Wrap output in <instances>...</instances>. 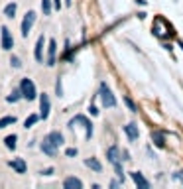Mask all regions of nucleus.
I'll return each instance as SVG.
<instances>
[{"instance_id": "nucleus-1", "label": "nucleus", "mask_w": 183, "mask_h": 189, "mask_svg": "<svg viewBox=\"0 0 183 189\" xmlns=\"http://www.w3.org/2000/svg\"><path fill=\"white\" fill-rule=\"evenodd\" d=\"M98 96H101V103H102V107H105V108L116 107V96H114V93L109 89V85H106L105 81L98 85Z\"/></svg>"}, {"instance_id": "nucleus-2", "label": "nucleus", "mask_w": 183, "mask_h": 189, "mask_svg": "<svg viewBox=\"0 0 183 189\" xmlns=\"http://www.w3.org/2000/svg\"><path fill=\"white\" fill-rule=\"evenodd\" d=\"M20 89H22V95H24V99L26 100H34L36 96H37V91H36V85H34V81L32 79H22V83H20Z\"/></svg>"}, {"instance_id": "nucleus-3", "label": "nucleus", "mask_w": 183, "mask_h": 189, "mask_svg": "<svg viewBox=\"0 0 183 189\" xmlns=\"http://www.w3.org/2000/svg\"><path fill=\"white\" fill-rule=\"evenodd\" d=\"M36 18H37V14H36L34 10H30L26 16H24V20H22V36H24V37H28V33H30L32 26H34Z\"/></svg>"}, {"instance_id": "nucleus-4", "label": "nucleus", "mask_w": 183, "mask_h": 189, "mask_svg": "<svg viewBox=\"0 0 183 189\" xmlns=\"http://www.w3.org/2000/svg\"><path fill=\"white\" fill-rule=\"evenodd\" d=\"M75 122H79V124H83L85 126V130H87V140H89L91 136H93V124H91V120L87 118V116H83V114H77L75 118L69 120V126H73Z\"/></svg>"}, {"instance_id": "nucleus-5", "label": "nucleus", "mask_w": 183, "mask_h": 189, "mask_svg": "<svg viewBox=\"0 0 183 189\" xmlns=\"http://www.w3.org/2000/svg\"><path fill=\"white\" fill-rule=\"evenodd\" d=\"M40 116H41V118H47V116H49V110H51V103H49V96L47 95H40Z\"/></svg>"}, {"instance_id": "nucleus-6", "label": "nucleus", "mask_w": 183, "mask_h": 189, "mask_svg": "<svg viewBox=\"0 0 183 189\" xmlns=\"http://www.w3.org/2000/svg\"><path fill=\"white\" fill-rule=\"evenodd\" d=\"M124 134H126V138L130 142H136L140 138V130H138V124L136 122H128L124 126Z\"/></svg>"}, {"instance_id": "nucleus-7", "label": "nucleus", "mask_w": 183, "mask_h": 189, "mask_svg": "<svg viewBox=\"0 0 183 189\" xmlns=\"http://www.w3.org/2000/svg\"><path fill=\"white\" fill-rule=\"evenodd\" d=\"M57 148H59V146H57V144H53V142L49 140L47 136L43 138V142H41V152H43L45 156L53 158V156H55V154H57Z\"/></svg>"}, {"instance_id": "nucleus-8", "label": "nucleus", "mask_w": 183, "mask_h": 189, "mask_svg": "<svg viewBox=\"0 0 183 189\" xmlns=\"http://www.w3.org/2000/svg\"><path fill=\"white\" fill-rule=\"evenodd\" d=\"M2 49H6V51H10L12 47H14V37H12L10 30H8L6 26H2Z\"/></svg>"}, {"instance_id": "nucleus-9", "label": "nucleus", "mask_w": 183, "mask_h": 189, "mask_svg": "<svg viewBox=\"0 0 183 189\" xmlns=\"http://www.w3.org/2000/svg\"><path fill=\"white\" fill-rule=\"evenodd\" d=\"M55 57H57V44L55 40H49V45H47V65L49 67L55 65Z\"/></svg>"}, {"instance_id": "nucleus-10", "label": "nucleus", "mask_w": 183, "mask_h": 189, "mask_svg": "<svg viewBox=\"0 0 183 189\" xmlns=\"http://www.w3.org/2000/svg\"><path fill=\"white\" fill-rule=\"evenodd\" d=\"M130 177L134 179V183H136V185H138L140 189H150V181H148L146 177H144L142 173H140V171H132Z\"/></svg>"}, {"instance_id": "nucleus-11", "label": "nucleus", "mask_w": 183, "mask_h": 189, "mask_svg": "<svg viewBox=\"0 0 183 189\" xmlns=\"http://www.w3.org/2000/svg\"><path fill=\"white\" fill-rule=\"evenodd\" d=\"M106 158H109L110 163H120V162H122V158H120V150L116 148V146H110V148L106 150Z\"/></svg>"}, {"instance_id": "nucleus-12", "label": "nucleus", "mask_w": 183, "mask_h": 189, "mask_svg": "<svg viewBox=\"0 0 183 189\" xmlns=\"http://www.w3.org/2000/svg\"><path fill=\"white\" fill-rule=\"evenodd\" d=\"M43 45H45V37L40 36V37H37V44H36V51H34V55H36L37 61H43Z\"/></svg>"}, {"instance_id": "nucleus-13", "label": "nucleus", "mask_w": 183, "mask_h": 189, "mask_svg": "<svg viewBox=\"0 0 183 189\" xmlns=\"http://www.w3.org/2000/svg\"><path fill=\"white\" fill-rule=\"evenodd\" d=\"M10 167L16 171V173H26V162H24L22 158H16L10 162Z\"/></svg>"}, {"instance_id": "nucleus-14", "label": "nucleus", "mask_w": 183, "mask_h": 189, "mask_svg": "<svg viewBox=\"0 0 183 189\" xmlns=\"http://www.w3.org/2000/svg\"><path fill=\"white\" fill-rule=\"evenodd\" d=\"M85 166L91 167L93 171H97V173H98V171H102V163L98 162V159H95V158H87L85 159Z\"/></svg>"}, {"instance_id": "nucleus-15", "label": "nucleus", "mask_w": 183, "mask_h": 189, "mask_svg": "<svg viewBox=\"0 0 183 189\" xmlns=\"http://www.w3.org/2000/svg\"><path fill=\"white\" fill-rule=\"evenodd\" d=\"M63 185L67 187V189H81L83 187V181H81V179H77V177H67L63 181Z\"/></svg>"}, {"instance_id": "nucleus-16", "label": "nucleus", "mask_w": 183, "mask_h": 189, "mask_svg": "<svg viewBox=\"0 0 183 189\" xmlns=\"http://www.w3.org/2000/svg\"><path fill=\"white\" fill-rule=\"evenodd\" d=\"M20 99H24V95H22V89H16V91H12V93L6 96V100H8V103H16V100H20Z\"/></svg>"}, {"instance_id": "nucleus-17", "label": "nucleus", "mask_w": 183, "mask_h": 189, "mask_svg": "<svg viewBox=\"0 0 183 189\" xmlns=\"http://www.w3.org/2000/svg\"><path fill=\"white\" fill-rule=\"evenodd\" d=\"M16 140H18V136H16V134L6 136V138H4V144H6V148H8V150H14V148H16Z\"/></svg>"}, {"instance_id": "nucleus-18", "label": "nucleus", "mask_w": 183, "mask_h": 189, "mask_svg": "<svg viewBox=\"0 0 183 189\" xmlns=\"http://www.w3.org/2000/svg\"><path fill=\"white\" fill-rule=\"evenodd\" d=\"M16 8H18L16 2H10L6 8H4V16H6V18H14V16H16Z\"/></svg>"}, {"instance_id": "nucleus-19", "label": "nucleus", "mask_w": 183, "mask_h": 189, "mask_svg": "<svg viewBox=\"0 0 183 189\" xmlns=\"http://www.w3.org/2000/svg\"><path fill=\"white\" fill-rule=\"evenodd\" d=\"M152 138H154V144H156L157 148H164V146H165V138L161 136L160 132H154V134H152Z\"/></svg>"}, {"instance_id": "nucleus-20", "label": "nucleus", "mask_w": 183, "mask_h": 189, "mask_svg": "<svg viewBox=\"0 0 183 189\" xmlns=\"http://www.w3.org/2000/svg\"><path fill=\"white\" fill-rule=\"evenodd\" d=\"M40 118H41L40 114H30V116L26 118V122H24V128H32V126H34V124H36Z\"/></svg>"}, {"instance_id": "nucleus-21", "label": "nucleus", "mask_w": 183, "mask_h": 189, "mask_svg": "<svg viewBox=\"0 0 183 189\" xmlns=\"http://www.w3.org/2000/svg\"><path fill=\"white\" fill-rule=\"evenodd\" d=\"M14 122H16V116H4V118H0V128H6V126Z\"/></svg>"}, {"instance_id": "nucleus-22", "label": "nucleus", "mask_w": 183, "mask_h": 189, "mask_svg": "<svg viewBox=\"0 0 183 189\" xmlns=\"http://www.w3.org/2000/svg\"><path fill=\"white\" fill-rule=\"evenodd\" d=\"M41 10H43L45 16L51 14V0H41Z\"/></svg>"}, {"instance_id": "nucleus-23", "label": "nucleus", "mask_w": 183, "mask_h": 189, "mask_svg": "<svg viewBox=\"0 0 183 189\" xmlns=\"http://www.w3.org/2000/svg\"><path fill=\"white\" fill-rule=\"evenodd\" d=\"M124 103H126V107L130 108V112H138V110H136V104H134V100H132L130 96H124Z\"/></svg>"}, {"instance_id": "nucleus-24", "label": "nucleus", "mask_w": 183, "mask_h": 189, "mask_svg": "<svg viewBox=\"0 0 183 189\" xmlns=\"http://www.w3.org/2000/svg\"><path fill=\"white\" fill-rule=\"evenodd\" d=\"M10 63H12V67H14V69H20V67H22V61H20V57H16V55L10 57Z\"/></svg>"}, {"instance_id": "nucleus-25", "label": "nucleus", "mask_w": 183, "mask_h": 189, "mask_svg": "<svg viewBox=\"0 0 183 189\" xmlns=\"http://www.w3.org/2000/svg\"><path fill=\"white\" fill-rule=\"evenodd\" d=\"M65 154H67V156H69V158H73V156H77V148H69V150H67V152H65Z\"/></svg>"}, {"instance_id": "nucleus-26", "label": "nucleus", "mask_w": 183, "mask_h": 189, "mask_svg": "<svg viewBox=\"0 0 183 189\" xmlns=\"http://www.w3.org/2000/svg\"><path fill=\"white\" fill-rule=\"evenodd\" d=\"M55 91H57V96H61V95H63V89H61V81H57V85H55Z\"/></svg>"}, {"instance_id": "nucleus-27", "label": "nucleus", "mask_w": 183, "mask_h": 189, "mask_svg": "<svg viewBox=\"0 0 183 189\" xmlns=\"http://www.w3.org/2000/svg\"><path fill=\"white\" fill-rule=\"evenodd\" d=\"M89 110H91V114H93V116H97V114H98V108L95 107V104H91V107H89Z\"/></svg>"}, {"instance_id": "nucleus-28", "label": "nucleus", "mask_w": 183, "mask_h": 189, "mask_svg": "<svg viewBox=\"0 0 183 189\" xmlns=\"http://www.w3.org/2000/svg\"><path fill=\"white\" fill-rule=\"evenodd\" d=\"M41 173H43V175H51L53 173V167H47V170H43Z\"/></svg>"}, {"instance_id": "nucleus-29", "label": "nucleus", "mask_w": 183, "mask_h": 189, "mask_svg": "<svg viewBox=\"0 0 183 189\" xmlns=\"http://www.w3.org/2000/svg\"><path fill=\"white\" fill-rule=\"evenodd\" d=\"M53 6H55L57 10H59V8H61V0H53Z\"/></svg>"}, {"instance_id": "nucleus-30", "label": "nucleus", "mask_w": 183, "mask_h": 189, "mask_svg": "<svg viewBox=\"0 0 183 189\" xmlns=\"http://www.w3.org/2000/svg\"><path fill=\"white\" fill-rule=\"evenodd\" d=\"M118 185H120V181H114V179L110 181V187H112V189H114V187H118Z\"/></svg>"}, {"instance_id": "nucleus-31", "label": "nucleus", "mask_w": 183, "mask_h": 189, "mask_svg": "<svg viewBox=\"0 0 183 189\" xmlns=\"http://www.w3.org/2000/svg\"><path fill=\"white\" fill-rule=\"evenodd\" d=\"M65 4H67V6H71V0H65Z\"/></svg>"}]
</instances>
